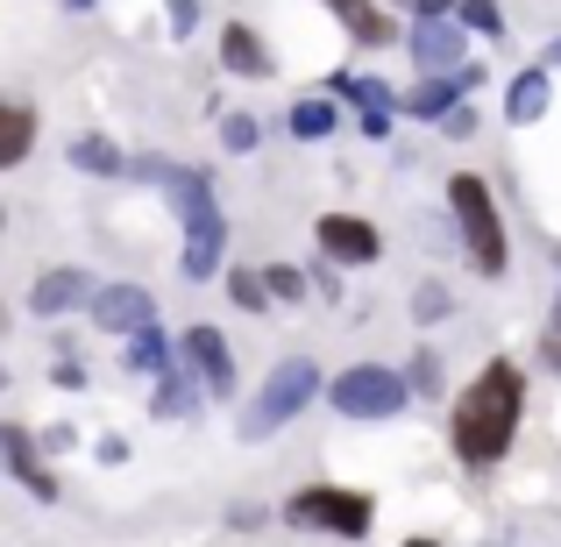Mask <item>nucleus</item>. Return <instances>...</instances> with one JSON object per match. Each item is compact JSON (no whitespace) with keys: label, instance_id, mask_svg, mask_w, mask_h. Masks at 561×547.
<instances>
[{"label":"nucleus","instance_id":"obj_14","mask_svg":"<svg viewBox=\"0 0 561 547\" xmlns=\"http://www.w3.org/2000/svg\"><path fill=\"white\" fill-rule=\"evenodd\" d=\"M85 320H93L100 334H122V342H128L136 328H150V320H157V299L142 285H100L93 299H85Z\"/></svg>","mask_w":561,"mask_h":547},{"label":"nucleus","instance_id":"obj_2","mask_svg":"<svg viewBox=\"0 0 561 547\" xmlns=\"http://www.w3.org/2000/svg\"><path fill=\"white\" fill-rule=\"evenodd\" d=\"M128 171L164 185L171 206H179V220H185V242H179L185 285H214V277L228 271V214H220V200H214V179L192 171V164H171V157H136Z\"/></svg>","mask_w":561,"mask_h":547},{"label":"nucleus","instance_id":"obj_39","mask_svg":"<svg viewBox=\"0 0 561 547\" xmlns=\"http://www.w3.org/2000/svg\"><path fill=\"white\" fill-rule=\"evenodd\" d=\"M0 228H8V214H0Z\"/></svg>","mask_w":561,"mask_h":547},{"label":"nucleus","instance_id":"obj_9","mask_svg":"<svg viewBox=\"0 0 561 547\" xmlns=\"http://www.w3.org/2000/svg\"><path fill=\"white\" fill-rule=\"evenodd\" d=\"M179 363L192 369L199 398H234V342L220 328H185L179 334Z\"/></svg>","mask_w":561,"mask_h":547},{"label":"nucleus","instance_id":"obj_31","mask_svg":"<svg viewBox=\"0 0 561 547\" xmlns=\"http://www.w3.org/2000/svg\"><path fill=\"white\" fill-rule=\"evenodd\" d=\"M164 22H171V36H192L199 29V0H164Z\"/></svg>","mask_w":561,"mask_h":547},{"label":"nucleus","instance_id":"obj_40","mask_svg":"<svg viewBox=\"0 0 561 547\" xmlns=\"http://www.w3.org/2000/svg\"><path fill=\"white\" fill-rule=\"evenodd\" d=\"M554 271H561V257H554Z\"/></svg>","mask_w":561,"mask_h":547},{"label":"nucleus","instance_id":"obj_26","mask_svg":"<svg viewBox=\"0 0 561 547\" xmlns=\"http://www.w3.org/2000/svg\"><path fill=\"white\" fill-rule=\"evenodd\" d=\"M220 150L228 157H256L263 150V122L256 114H220Z\"/></svg>","mask_w":561,"mask_h":547},{"label":"nucleus","instance_id":"obj_13","mask_svg":"<svg viewBox=\"0 0 561 547\" xmlns=\"http://www.w3.org/2000/svg\"><path fill=\"white\" fill-rule=\"evenodd\" d=\"M328 100H356V107H363V136H370V143H391V122H398V93H391V86H383V79H363V71H334V79H328Z\"/></svg>","mask_w":561,"mask_h":547},{"label":"nucleus","instance_id":"obj_38","mask_svg":"<svg viewBox=\"0 0 561 547\" xmlns=\"http://www.w3.org/2000/svg\"><path fill=\"white\" fill-rule=\"evenodd\" d=\"M0 391H8V369H0Z\"/></svg>","mask_w":561,"mask_h":547},{"label":"nucleus","instance_id":"obj_36","mask_svg":"<svg viewBox=\"0 0 561 547\" xmlns=\"http://www.w3.org/2000/svg\"><path fill=\"white\" fill-rule=\"evenodd\" d=\"M57 8H71V14H85V8H100V0H57Z\"/></svg>","mask_w":561,"mask_h":547},{"label":"nucleus","instance_id":"obj_12","mask_svg":"<svg viewBox=\"0 0 561 547\" xmlns=\"http://www.w3.org/2000/svg\"><path fill=\"white\" fill-rule=\"evenodd\" d=\"M483 86V65H462V71H440V79H420L405 100H398V114H412V122H448L455 107H462L469 93Z\"/></svg>","mask_w":561,"mask_h":547},{"label":"nucleus","instance_id":"obj_15","mask_svg":"<svg viewBox=\"0 0 561 547\" xmlns=\"http://www.w3.org/2000/svg\"><path fill=\"white\" fill-rule=\"evenodd\" d=\"M220 65H228L234 79H271L277 57H271V43H263L249 22H220Z\"/></svg>","mask_w":561,"mask_h":547},{"label":"nucleus","instance_id":"obj_19","mask_svg":"<svg viewBox=\"0 0 561 547\" xmlns=\"http://www.w3.org/2000/svg\"><path fill=\"white\" fill-rule=\"evenodd\" d=\"M28 150H36V107H22V100H0V171H14Z\"/></svg>","mask_w":561,"mask_h":547},{"label":"nucleus","instance_id":"obj_17","mask_svg":"<svg viewBox=\"0 0 561 547\" xmlns=\"http://www.w3.org/2000/svg\"><path fill=\"white\" fill-rule=\"evenodd\" d=\"M122 363H128V377H150L157 384V377H171V369H179V342H171V334L150 320V328H136L122 342Z\"/></svg>","mask_w":561,"mask_h":547},{"label":"nucleus","instance_id":"obj_7","mask_svg":"<svg viewBox=\"0 0 561 547\" xmlns=\"http://www.w3.org/2000/svg\"><path fill=\"white\" fill-rule=\"evenodd\" d=\"M313 249L334 271H370V263H383V235H377V220H363V214H320Z\"/></svg>","mask_w":561,"mask_h":547},{"label":"nucleus","instance_id":"obj_24","mask_svg":"<svg viewBox=\"0 0 561 547\" xmlns=\"http://www.w3.org/2000/svg\"><path fill=\"white\" fill-rule=\"evenodd\" d=\"M405 391L412 398H440V391H448V363H440V349H420V356L405 363Z\"/></svg>","mask_w":561,"mask_h":547},{"label":"nucleus","instance_id":"obj_37","mask_svg":"<svg viewBox=\"0 0 561 547\" xmlns=\"http://www.w3.org/2000/svg\"><path fill=\"white\" fill-rule=\"evenodd\" d=\"M0 328H8V306H0Z\"/></svg>","mask_w":561,"mask_h":547},{"label":"nucleus","instance_id":"obj_34","mask_svg":"<svg viewBox=\"0 0 561 547\" xmlns=\"http://www.w3.org/2000/svg\"><path fill=\"white\" fill-rule=\"evenodd\" d=\"M540 65H548V71H561V36L548 43V57H540Z\"/></svg>","mask_w":561,"mask_h":547},{"label":"nucleus","instance_id":"obj_11","mask_svg":"<svg viewBox=\"0 0 561 547\" xmlns=\"http://www.w3.org/2000/svg\"><path fill=\"white\" fill-rule=\"evenodd\" d=\"M405 50H412V65H420V79H440V71L469 65V29L455 22V14H440V22H412Z\"/></svg>","mask_w":561,"mask_h":547},{"label":"nucleus","instance_id":"obj_4","mask_svg":"<svg viewBox=\"0 0 561 547\" xmlns=\"http://www.w3.org/2000/svg\"><path fill=\"white\" fill-rule=\"evenodd\" d=\"M285 526L320 540H370L377 526V498L356 491V483H306V491L285 498Z\"/></svg>","mask_w":561,"mask_h":547},{"label":"nucleus","instance_id":"obj_3","mask_svg":"<svg viewBox=\"0 0 561 547\" xmlns=\"http://www.w3.org/2000/svg\"><path fill=\"white\" fill-rule=\"evenodd\" d=\"M448 220H455V235H462V263L477 277H505L512 271V228H505V214H497L491 179L455 171L448 179Z\"/></svg>","mask_w":561,"mask_h":547},{"label":"nucleus","instance_id":"obj_22","mask_svg":"<svg viewBox=\"0 0 561 547\" xmlns=\"http://www.w3.org/2000/svg\"><path fill=\"white\" fill-rule=\"evenodd\" d=\"M150 412H157V420H192V412H199V384H192V369H185V363L171 369V377H157Z\"/></svg>","mask_w":561,"mask_h":547},{"label":"nucleus","instance_id":"obj_27","mask_svg":"<svg viewBox=\"0 0 561 547\" xmlns=\"http://www.w3.org/2000/svg\"><path fill=\"white\" fill-rule=\"evenodd\" d=\"M263 292H271L277 306H306L313 292H306V271L299 263H263Z\"/></svg>","mask_w":561,"mask_h":547},{"label":"nucleus","instance_id":"obj_32","mask_svg":"<svg viewBox=\"0 0 561 547\" xmlns=\"http://www.w3.org/2000/svg\"><path fill=\"white\" fill-rule=\"evenodd\" d=\"M50 384H57V391H85V384H93V377H85V369H79V363H71V356H65V363H57V369H50Z\"/></svg>","mask_w":561,"mask_h":547},{"label":"nucleus","instance_id":"obj_5","mask_svg":"<svg viewBox=\"0 0 561 547\" xmlns=\"http://www.w3.org/2000/svg\"><path fill=\"white\" fill-rule=\"evenodd\" d=\"M320 391H328V406L342 412V420H356V426H383L391 412L412 406L405 369H391V363H348V369H334Z\"/></svg>","mask_w":561,"mask_h":547},{"label":"nucleus","instance_id":"obj_10","mask_svg":"<svg viewBox=\"0 0 561 547\" xmlns=\"http://www.w3.org/2000/svg\"><path fill=\"white\" fill-rule=\"evenodd\" d=\"M100 292L93 271H79V263H50V271H36V285H28V314L36 320H65V314H85V299Z\"/></svg>","mask_w":561,"mask_h":547},{"label":"nucleus","instance_id":"obj_23","mask_svg":"<svg viewBox=\"0 0 561 547\" xmlns=\"http://www.w3.org/2000/svg\"><path fill=\"white\" fill-rule=\"evenodd\" d=\"M220 285H228V299L242 306V314H271V292H263V271H249V263H228V271H220Z\"/></svg>","mask_w":561,"mask_h":547},{"label":"nucleus","instance_id":"obj_6","mask_svg":"<svg viewBox=\"0 0 561 547\" xmlns=\"http://www.w3.org/2000/svg\"><path fill=\"white\" fill-rule=\"evenodd\" d=\"M313 398H320V363H313V356H285L271 377L256 384V398H249L242 441H271L277 426H291L306 406H313Z\"/></svg>","mask_w":561,"mask_h":547},{"label":"nucleus","instance_id":"obj_33","mask_svg":"<svg viewBox=\"0 0 561 547\" xmlns=\"http://www.w3.org/2000/svg\"><path fill=\"white\" fill-rule=\"evenodd\" d=\"M93 455H100V463H128V441H122V434H100Z\"/></svg>","mask_w":561,"mask_h":547},{"label":"nucleus","instance_id":"obj_16","mask_svg":"<svg viewBox=\"0 0 561 547\" xmlns=\"http://www.w3.org/2000/svg\"><path fill=\"white\" fill-rule=\"evenodd\" d=\"M548 107H554V71H548V65H526L519 79L505 86V122H512V128H534Z\"/></svg>","mask_w":561,"mask_h":547},{"label":"nucleus","instance_id":"obj_35","mask_svg":"<svg viewBox=\"0 0 561 547\" xmlns=\"http://www.w3.org/2000/svg\"><path fill=\"white\" fill-rule=\"evenodd\" d=\"M398 547H440L434 534H412V540H398Z\"/></svg>","mask_w":561,"mask_h":547},{"label":"nucleus","instance_id":"obj_28","mask_svg":"<svg viewBox=\"0 0 561 547\" xmlns=\"http://www.w3.org/2000/svg\"><path fill=\"white\" fill-rule=\"evenodd\" d=\"M455 22H462L469 36H505V8H497V0H455Z\"/></svg>","mask_w":561,"mask_h":547},{"label":"nucleus","instance_id":"obj_29","mask_svg":"<svg viewBox=\"0 0 561 547\" xmlns=\"http://www.w3.org/2000/svg\"><path fill=\"white\" fill-rule=\"evenodd\" d=\"M540 369H554V377H561V299L548 306V320H540Z\"/></svg>","mask_w":561,"mask_h":547},{"label":"nucleus","instance_id":"obj_25","mask_svg":"<svg viewBox=\"0 0 561 547\" xmlns=\"http://www.w3.org/2000/svg\"><path fill=\"white\" fill-rule=\"evenodd\" d=\"M448 314H455V292L440 285V277H420V285H412V320H420V328H440Z\"/></svg>","mask_w":561,"mask_h":547},{"label":"nucleus","instance_id":"obj_18","mask_svg":"<svg viewBox=\"0 0 561 547\" xmlns=\"http://www.w3.org/2000/svg\"><path fill=\"white\" fill-rule=\"evenodd\" d=\"M328 14H334V22H342L348 36L363 43V50H383V43L398 36V22L377 8V0H328Z\"/></svg>","mask_w":561,"mask_h":547},{"label":"nucleus","instance_id":"obj_1","mask_svg":"<svg viewBox=\"0 0 561 547\" xmlns=\"http://www.w3.org/2000/svg\"><path fill=\"white\" fill-rule=\"evenodd\" d=\"M519 426H526V369L519 363H505V356H491L477 369V377L455 391V406H448V448H455V463L462 469H497L512 455V441H519Z\"/></svg>","mask_w":561,"mask_h":547},{"label":"nucleus","instance_id":"obj_8","mask_svg":"<svg viewBox=\"0 0 561 547\" xmlns=\"http://www.w3.org/2000/svg\"><path fill=\"white\" fill-rule=\"evenodd\" d=\"M0 469H8V477L22 483L28 498H36V505H57V498H65V483H57V469L43 463V441L28 434L22 420H0Z\"/></svg>","mask_w":561,"mask_h":547},{"label":"nucleus","instance_id":"obj_30","mask_svg":"<svg viewBox=\"0 0 561 547\" xmlns=\"http://www.w3.org/2000/svg\"><path fill=\"white\" fill-rule=\"evenodd\" d=\"M306 292H320V299H342V271H334V263L328 257H313V271H306Z\"/></svg>","mask_w":561,"mask_h":547},{"label":"nucleus","instance_id":"obj_21","mask_svg":"<svg viewBox=\"0 0 561 547\" xmlns=\"http://www.w3.org/2000/svg\"><path fill=\"white\" fill-rule=\"evenodd\" d=\"M285 128H291V136H299V143H328L334 128H342V107H334L328 93H313V100H291Z\"/></svg>","mask_w":561,"mask_h":547},{"label":"nucleus","instance_id":"obj_20","mask_svg":"<svg viewBox=\"0 0 561 547\" xmlns=\"http://www.w3.org/2000/svg\"><path fill=\"white\" fill-rule=\"evenodd\" d=\"M71 164L93 171V179H122V171H128V150L114 136H100V128H85V136H71Z\"/></svg>","mask_w":561,"mask_h":547}]
</instances>
